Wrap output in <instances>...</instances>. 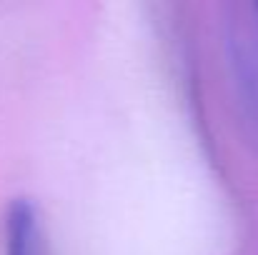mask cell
Segmentation results:
<instances>
[{
  "label": "cell",
  "mask_w": 258,
  "mask_h": 255,
  "mask_svg": "<svg viewBox=\"0 0 258 255\" xmlns=\"http://www.w3.org/2000/svg\"><path fill=\"white\" fill-rule=\"evenodd\" d=\"M3 255H48L40 215L30 198H13L5 208Z\"/></svg>",
  "instance_id": "1"
},
{
  "label": "cell",
  "mask_w": 258,
  "mask_h": 255,
  "mask_svg": "<svg viewBox=\"0 0 258 255\" xmlns=\"http://www.w3.org/2000/svg\"><path fill=\"white\" fill-rule=\"evenodd\" d=\"M256 13H258V3H256Z\"/></svg>",
  "instance_id": "2"
}]
</instances>
